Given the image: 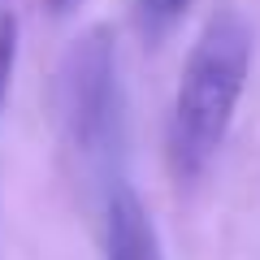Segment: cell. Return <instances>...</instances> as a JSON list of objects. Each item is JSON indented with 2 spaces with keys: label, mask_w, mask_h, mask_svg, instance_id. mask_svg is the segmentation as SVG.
<instances>
[{
  "label": "cell",
  "mask_w": 260,
  "mask_h": 260,
  "mask_svg": "<svg viewBox=\"0 0 260 260\" xmlns=\"http://www.w3.org/2000/svg\"><path fill=\"white\" fill-rule=\"evenodd\" d=\"M104 260H165L152 213L126 182L113 186L104 204Z\"/></svg>",
  "instance_id": "3"
},
{
  "label": "cell",
  "mask_w": 260,
  "mask_h": 260,
  "mask_svg": "<svg viewBox=\"0 0 260 260\" xmlns=\"http://www.w3.org/2000/svg\"><path fill=\"white\" fill-rule=\"evenodd\" d=\"M48 5H52V9H65V5H70V0H48Z\"/></svg>",
  "instance_id": "6"
},
{
  "label": "cell",
  "mask_w": 260,
  "mask_h": 260,
  "mask_svg": "<svg viewBox=\"0 0 260 260\" xmlns=\"http://www.w3.org/2000/svg\"><path fill=\"white\" fill-rule=\"evenodd\" d=\"M13 65H18V18H0V109H5V95L13 83Z\"/></svg>",
  "instance_id": "5"
},
{
  "label": "cell",
  "mask_w": 260,
  "mask_h": 260,
  "mask_svg": "<svg viewBox=\"0 0 260 260\" xmlns=\"http://www.w3.org/2000/svg\"><path fill=\"white\" fill-rule=\"evenodd\" d=\"M61 121L78 156L104 160L121 139L117 44L104 26L74 39L61 65Z\"/></svg>",
  "instance_id": "2"
},
{
  "label": "cell",
  "mask_w": 260,
  "mask_h": 260,
  "mask_svg": "<svg viewBox=\"0 0 260 260\" xmlns=\"http://www.w3.org/2000/svg\"><path fill=\"white\" fill-rule=\"evenodd\" d=\"M251 74V30L239 13H217L200 30L191 56L182 65L169 109V169L178 182H195L213 165L230 135L234 109Z\"/></svg>",
  "instance_id": "1"
},
{
  "label": "cell",
  "mask_w": 260,
  "mask_h": 260,
  "mask_svg": "<svg viewBox=\"0 0 260 260\" xmlns=\"http://www.w3.org/2000/svg\"><path fill=\"white\" fill-rule=\"evenodd\" d=\"M186 5H191V0H139V22H143V30H148V35H165V30L182 18Z\"/></svg>",
  "instance_id": "4"
}]
</instances>
